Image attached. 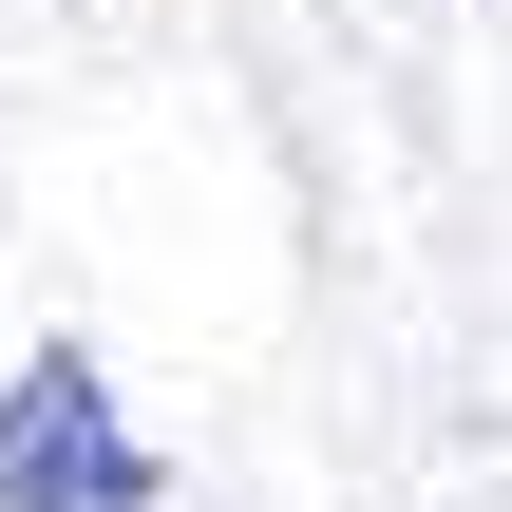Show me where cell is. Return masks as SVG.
Masks as SVG:
<instances>
[{
  "label": "cell",
  "instance_id": "1",
  "mask_svg": "<svg viewBox=\"0 0 512 512\" xmlns=\"http://www.w3.org/2000/svg\"><path fill=\"white\" fill-rule=\"evenodd\" d=\"M0 512H152V437L114 418V380L76 342L0 380Z\"/></svg>",
  "mask_w": 512,
  "mask_h": 512
}]
</instances>
